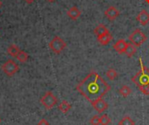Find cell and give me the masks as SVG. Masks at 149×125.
<instances>
[{
	"label": "cell",
	"mask_w": 149,
	"mask_h": 125,
	"mask_svg": "<svg viewBox=\"0 0 149 125\" xmlns=\"http://www.w3.org/2000/svg\"><path fill=\"white\" fill-rule=\"evenodd\" d=\"M76 89L88 102L93 103L108 93L111 87L98 73L91 72L78 84Z\"/></svg>",
	"instance_id": "cell-1"
},
{
	"label": "cell",
	"mask_w": 149,
	"mask_h": 125,
	"mask_svg": "<svg viewBox=\"0 0 149 125\" xmlns=\"http://www.w3.org/2000/svg\"><path fill=\"white\" fill-rule=\"evenodd\" d=\"M140 62H141V70L132 78V81L134 84H136L138 87L149 85V69L143 65L141 58H140Z\"/></svg>",
	"instance_id": "cell-2"
},
{
	"label": "cell",
	"mask_w": 149,
	"mask_h": 125,
	"mask_svg": "<svg viewBox=\"0 0 149 125\" xmlns=\"http://www.w3.org/2000/svg\"><path fill=\"white\" fill-rule=\"evenodd\" d=\"M50 49L56 54H59L66 47V43L65 40L60 38L59 36H55L50 42H49Z\"/></svg>",
	"instance_id": "cell-3"
},
{
	"label": "cell",
	"mask_w": 149,
	"mask_h": 125,
	"mask_svg": "<svg viewBox=\"0 0 149 125\" xmlns=\"http://www.w3.org/2000/svg\"><path fill=\"white\" fill-rule=\"evenodd\" d=\"M40 103L46 110H51L57 104L58 99L52 91H47L40 98Z\"/></svg>",
	"instance_id": "cell-4"
},
{
	"label": "cell",
	"mask_w": 149,
	"mask_h": 125,
	"mask_svg": "<svg viewBox=\"0 0 149 125\" xmlns=\"http://www.w3.org/2000/svg\"><path fill=\"white\" fill-rule=\"evenodd\" d=\"M129 40L133 45H134L137 47V46H141L144 42H146L147 36L140 29H135L129 35Z\"/></svg>",
	"instance_id": "cell-5"
},
{
	"label": "cell",
	"mask_w": 149,
	"mask_h": 125,
	"mask_svg": "<svg viewBox=\"0 0 149 125\" xmlns=\"http://www.w3.org/2000/svg\"><path fill=\"white\" fill-rule=\"evenodd\" d=\"M2 70L3 72L9 77L13 76L15 74H17L19 70V66L17 63H16L13 60H7L3 65H2Z\"/></svg>",
	"instance_id": "cell-6"
},
{
	"label": "cell",
	"mask_w": 149,
	"mask_h": 125,
	"mask_svg": "<svg viewBox=\"0 0 149 125\" xmlns=\"http://www.w3.org/2000/svg\"><path fill=\"white\" fill-rule=\"evenodd\" d=\"M105 16L110 20V21H113L115 20L119 16H120V11L119 10L114 7V6H110L109 8H107L105 11Z\"/></svg>",
	"instance_id": "cell-7"
},
{
	"label": "cell",
	"mask_w": 149,
	"mask_h": 125,
	"mask_svg": "<svg viewBox=\"0 0 149 125\" xmlns=\"http://www.w3.org/2000/svg\"><path fill=\"white\" fill-rule=\"evenodd\" d=\"M93 107L99 112V113H102L104 111H106L108 108V104L107 103H106L105 100H103L102 98L96 100L94 103H92Z\"/></svg>",
	"instance_id": "cell-8"
},
{
	"label": "cell",
	"mask_w": 149,
	"mask_h": 125,
	"mask_svg": "<svg viewBox=\"0 0 149 125\" xmlns=\"http://www.w3.org/2000/svg\"><path fill=\"white\" fill-rule=\"evenodd\" d=\"M127 42L125 40V39H119L113 46V49L119 53L120 54H122V53H125V51L127 49Z\"/></svg>",
	"instance_id": "cell-9"
},
{
	"label": "cell",
	"mask_w": 149,
	"mask_h": 125,
	"mask_svg": "<svg viewBox=\"0 0 149 125\" xmlns=\"http://www.w3.org/2000/svg\"><path fill=\"white\" fill-rule=\"evenodd\" d=\"M136 19L141 25H147L149 23V13L146 10H142L138 14Z\"/></svg>",
	"instance_id": "cell-10"
},
{
	"label": "cell",
	"mask_w": 149,
	"mask_h": 125,
	"mask_svg": "<svg viewBox=\"0 0 149 125\" xmlns=\"http://www.w3.org/2000/svg\"><path fill=\"white\" fill-rule=\"evenodd\" d=\"M112 39H113V35L110 32H107V33H105L103 35L98 36V38H97V40H98L99 44L101 45V46H107V45H108L109 42Z\"/></svg>",
	"instance_id": "cell-11"
},
{
	"label": "cell",
	"mask_w": 149,
	"mask_h": 125,
	"mask_svg": "<svg viewBox=\"0 0 149 125\" xmlns=\"http://www.w3.org/2000/svg\"><path fill=\"white\" fill-rule=\"evenodd\" d=\"M80 15H81V11L76 6H72L67 11V16L72 20H77L80 17Z\"/></svg>",
	"instance_id": "cell-12"
},
{
	"label": "cell",
	"mask_w": 149,
	"mask_h": 125,
	"mask_svg": "<svg viewBox=\"0 0 149 125\" xmlns=\"http://www.w3.org/2000/svg\"><path fill=\"white\" fill-rule=\"evenodd\" d=\"M135 53H136V46L134 45H133L131 42L127 43V49L125 51L126 55L128 58H132L135 54Z\"/></svg>",
	"instance_id": "cell-13"
},
{
	"label": "cell",
	"mask_w": 149,
	"mask_h": 125,
	"mask_svg": "<svg viewBox=\"0 0 149 125\" xmlns=\"http://www.w3.org/2000/svg\"><path fill=\"white\" fill-rule=\"evenodd\" d=\"M109 32L108 29L107 28V26L103 24H100L95 29H94V33L97 35V36H100V35H103L105 33H107Z\"/></svg>",
	"instance_id": "cell-14"
},
{
	"label": "cell",
	"mask_w": 149,
	"mask_h": 125,
	"mask_svg": "<svg viewBox=\"0 0 149 125\" xmlns=\"http://www.w3.org/2000/svg\"><path fill=\"white\" fill-rule=\"evenodd\" d=\"M71 109H72L71 103H69L66 102V101H62L61 103L58 105V110H59L62 113H64V114H66Z\"/></svg>",
	"instance_id": "cell-15"
},
{
	"label": "cell",
	"mask_w": 149,
	"mask_h": 125,
	"mask_svg": "<svg viewBox=\"0 0 149 125\" xmlns=\"http://www.w3.org/2000/svg\"><path fill=\"white\" fill-rule=\"evenodd\" d=\"M15 58H16L19 62H21V63H24V62H26V61L28 60L29 55H28V53H25L24 51L20 50Z\"/></svg>",
	"instance_id": "cell-16"
},
{
	"label": "cell",
	"mask_w": 149,
	"mask_h": 125,
	"mask_svg": "<svg viewBox=\"0 0 149 125\" xmlns=\"http://www.w3.org/2000/svg\"><path fill=\"white\" fill-rule=\"evenodd\" d=\"M19 51H20V49L18 48V46H16V45H14V44H11V45L9 46L8 48H7V53H8L10 56H13V57H16Z\"/></svg>",
	"instance_id": "cell-17"
},
{
	"label": "cell",
	"mask_w": 149,
	"mask_h": 125,
	"mask_svg": "<svg viewBox=\"0 0 149 125\" xmlns=\"http://www.w3.org/2000/svg\"><path fill=\"white\" fill-rule=\"evenodd\" d=\"M119 93L120 95H121L123 97H127L128 96H130L132 94V89L130 87L127 86V85H124L122 86L120 89H119Z\"/></svg>",
	"instance_id": "cell-18"
},
{
	"label": "cell",
	"mask_w": 149,
	"mask_h": 125,
	"mask_svg": "<svg viewBox=\"0 0 149 125\" xmlns=\"http://www.w3.org/2000/svg\"><path fill=\"white\" fill-rule=\"evenodd\" d=\"M119 125H135V123L130 117L127 116L119 122Z\"/></svg>",
	"instance_id": "cell-19"
},
{
	"label": "cell",
	"mask_w": 149,
	"mask_h": 125,
	"mask_svg": "<svg viewBox=\"0 0 149 125\" xmlns=\"http://www.w3.org/2000/svg\"><path fill=\"white\" fill-rule=\"evenodd\" d=\"M106 75L107 76V78H108L110 81H113V80H115V79L118 77V73H117L116 70H114L113 68H110V69L107 72Z\"/></svg>",
	"instance_id": "cell-20"
},
{
	"label": "cell",
	"mask_w": 149,
	"mask_h": 125,
	"mask_svg": "<svg viewBox=\"0 0 149 125\" xmlns=\"http://www.w3.org/2000/svg\"><path fill=\"white\" fill-rule=\"evenodd\" d=\"M111 124V119L107 115H103L100 117V125H108Z\"/></svg>",
	"instance_id": "cell-21"
},
{
	"label": "cell",
	"mask_w": 149,
	"mask_h": 125,
	"mask_svg": "<svg viewBox=\"0 0 149 125\" xmlns=\"http://www.w3.org/2000/svg\"><path fill=\"white\" fill-rule=\"evenodd\" d=\"M90 124L92 125H100V117L99 116H94L91 118Z\"/></svg>",
	"instance_id": "cell-22"
},
{
	"label": "cell",
	"mask_w": 149,
	"mask_h": 125,
	"mask_svg": "<svg viewBox=\"0 0 149 125\" xmlns=\"http://www.w3.org/2000/svg\"><path fill=\"white\" fill-rule=\"evenodd\" d=\"M141 92L146 96H149V85H145V86H141V87H139Z\"/></svg>",
	"instance_id": "cell-23"
},
{
	"label": "cell",
	"mask_w": 149,
	"mask_h": 125,
	"mask_svg": "<svg viewBox=\"0 0 149 125\" xmlns=\"http://www.w3.org/2000/svg\"><path fill=\"white\" fill-rule=\"evenodd\" d=\"M38 125H50V124H49V123L47 122V120H46V119L43 118V119H41V120L38 122Z\"/></svg>",
	"instance_id": "cell-24"
},
{
	"label": "cell",
	"mask_w": 149,
	"mask_h": 125,
	"mask_svg": "<svg viewBox=\"0 0 149 125\" xmlns=\"http://www.w3.org/2000/svg\"><path fill=\"white\" fill-rule=\"evenodd\" d=\"M34 1H35V0H24V2H25V3H27V4H32Z\"/></svg>",
	"instance_id": "cell-25"
},
{
	"label": "cell",
	"mask_w": 149,
	"mask_h": 125,
	"mask_svg": "<svg viewBox=\"0 0 149 125\" xmlns=\"http://www.w3.org/2000/svg\"><path fill=\"white\" fill-rule=\"evenodd\" d=\"M47 2H49V3H53V2H55L56 0H46Z\"/></svg>",
	"instance_id": "cell-26"
},
{
	"label": "cell",
	"mask_w": 149,
	"mask_h": 125,
	"mask_svg": "<svg viewBox=\"0 0 149 125\" xmlns=\"http://www.w3.org/2000/svg\"><path fill=\"white\" fill-rule=\"evenodd\" d=\"M2 7V2H1V0H0V8Z\"/></svg>",
	"instance_id": "cell-27"
},
{
	"label": "cell",
	"mask_w": 149,
	"mask_h": 125,
	"mask_svg": "<svg viewBox=\"0 0 149 125\" xmlns=\"http://www.w3.org/2000/svg\"><path fill=\"white\" fill-rule=\"evenodd\" d=\"M1 121H2V119H1V117H0V124H1Z\"/></svg>",
	"instance_id": "cell-28"
},
{
	"label": "cell",
	"mask_w": 149,
	"mask_h": 125,
	"mask_svg": "<svg viewBox=\"0 0 149 125\" xmlns=\"http://www.w3.org/2000/svg\"><path fill=\"white\" fill-rule=\"evenodd\" d=\"M146 1H147V2H148V3L149 4V0H146Z\"/></svg>",
	"instance_id": "cell-29"
}]
</instances>
